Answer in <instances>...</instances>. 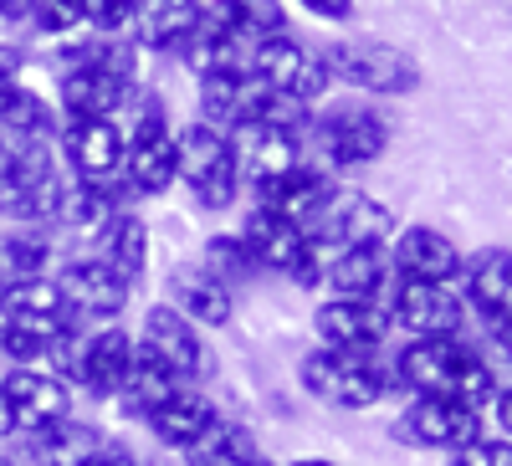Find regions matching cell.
I'll list each match as a JSON object with an SVG mask.
<instances>
[{
	"instance_id": "1",
	"label": "cell",
	"mask_w": 512,
	"mask_h": 466,
	"mask_svg": "<svg viewBox=\"0 0 512 466\" xmlns=\"http://www.w3.org/2000/svg\"><path fill=\"white\" fill-rule=\"evenodd\" d=\"M390 374H395V390L405 395L461 400L477 410H487L502 385L487 349L472 344V338H405L390 359Z\"/></svg>"
},
{
	"instance_id": "2",
	"label": "cell",
	"mask_w": 512,
	"mask_h": 466,
	"mask_svg": "<svg viewBox=\"0 0 512 466\" xmlns=\"http://www.w3.org/2000/svg\"><path fill=\"white\" fill-rule=\"evenodd\" d=\"M139 88V47L123 36H98L62 62L57 98L67 118H118Z\"/></svg>"
},
{
	"instance_id": "3",
	"label": "cell",
	"mask_w": 512,
	"mask_h": 466,
	"mask_svg": "<svg viewBox=\"0 0 512 466\" xmlns=\"http://www.w3.org/2000/svg\"><path fill=\"white\" fill-rule=\"evenodd\" d=\"M390 139H395V123L379 103L369 98H338V103H323L313 108V129H308V149H313V164L328 169V175H349V169H364V164H379L390 154Z\"/></svg>"
},
{
	"instance_id": "4",
	"label": "cell",
	"mask_w": 512,
	"mask_h": 466,
	"mask_svg": "<svg viewBox=\"0 0 512 466\" xmlns=\"http://www.w3.org/2000/svg\"><path fill=\"white\" fill-rule=\"evenodd\" d=\"M297 385L328 410L364 415L395 390V374H390V359L384 354H344V349L318 344L297 359Z\"/></svg>"
},
{
	"instance_id": "5",
	"label": "cell",
	"mask_w": 512,
	"mask_h": 466,
	"mask_svg": "<svg viewBox=\"0 0 512 466\" xmlns=\"http://www.w3.org/2000/svg\"><path fill=\"white\" fill-rule=\"evenodd\" d=\"M134 333L118 323H98V328H72L62 344L52 349V374L67 379L72 390H82L88 400H113L128 379V364H134Z\"/></svg>"
},
{
	"instance_id": "6",
	"label": "cell",
	"mask_w": 512,
	"mask_h": 466,
	"mask_svg": "<svg viewBox=\"0 0 512 466\" xmlns=\"http://www.w3.org/2000/svg\"><path fill=\"white\" fill-rule=\"evenodd\" d=\"M328 77L344 82V88L364 93V98H410L420 88V62L395 47V41H379V36H349V41H333L323 47Z\"/></svg>"
},
{
	"instance_id": "7",
	"label": "cell",
	"mask_w": 512,
	"mask_h": 466,
	"mask_svg": "<svg viewBox=\"0 0 512 466\" xmlns=\"http://www.w3.org/2000/svg\"><path fill=\"white\" fill-rule=\"evenodd\" d=\"M175 154H180V180L200 210H231L236 205L241 164H236L231 134L210 129V123H185V129H175Z\"/></svg>"
},
{
	"instance_id": "8",
	"label": "cell",
	"mask_w": 512,
	"mask_h": 466,
	"mask_svg": "<svg viewBox=\"0 0 512 466\" xmlns=\"http://www.w3.org/2000/svg\"><path fill=\"white\" fill-rule=\"evenodd\" d=\"M400 231L395 210L374 200L369 190L359 185H344L338 180L333 195L318 205V216L308 221V241L318 251H349V246H390V236Z\"/></svg>"
},
{
	"instance_id": "9",
	"label": "cell",
	"mask_w": 512,
	"mask_h": 466,
	"mask_svg": "<svg viewBox=\"0 0 512 466\" xmlns=\"http://www.w3.org/2000/svg\"><path fill=\"white\" fill-rule=\"evenodd\" d=\"M246 77H256L267 93L297 98V103H308V108H318L323 93L333 88L328 62H323V47H303L292 31H277V36L256 41L251 62H246Z\"/></svg>"
},
{
	"instance_id": "10",
	"label": "cell",
	"mask_w": 512,
	"mask_h": 466,
	"mask_svg": "<svg viewBox=\"0 0 512 466\" xmlns=\"http://www.w3.org/2000/svg\"><path fill=\"white\" fill-rule=\"evenodd\" d=\"M123 185L134 200H159L180 185V154H175V129H169L164 108L149 98L123 134Z\"/></svg>"
},
{
	"instance_id": "11",
	"label": "cell",
	"mask_w": 512,
	"mask_h": 466,
	"mask_svg": "<svg viewBox=\"0 0 512 466\" xmlns=\"http://www.w3.org/2000/svg\"><path fill=\"white\" fill-rule=\"evenodd\" d=\"M384 313H390L395 333L405 338H466V323H472L456 287L405 282V277H395L390 292H384Z\"/></svg>"
},
{
	"instance_id": "12",
	"label": "cell",
	"mask_w": 512,
	"mask_h": 466,
	"mask_svg": "<svg viewBox=\"0 0 512 466\" xmlns=\"http://www.w3.org/2000/svg\"><path fill=\"white\" fill-rule=\"evenodd\" d=\"M390 431H395V441L410 446V451H456V446H472L477 436H487V410L461 405V400H425V395H410Z\"/></svg>"
},
{
	"instance_id": "13",
	"label": "cell",
	"mask_w": 512,
	"mask_h": 466,
	"mask_svg": "<svg viewBox=\"0 0 512 466\" xmlns=\"http://www.w3.org/2000/svg\"><path fill=\"white\" fill-rule=\"evenodd\" d=\"M62 159H67L72 180L128 195V185H123V129L113 118H67L62 123Z\"/></svg>"
},
{
	"instance_id": "14",
	"label": "cell",
	"mask_w": 512,
	"mask_h": 466,
	"mask_svg": "<svg viewBox=\"0 0 512 466\" xmlns=\"http://www.w3.org/2000/svg\"><path fill=\"white\" fill-rule=\"evenodd\" d=\"M62 303L72 313L77 328H98V323H118L128 298H134V287H128L118 272H108L98 257H72L52 272Z\"/></svg>"
},
{
	"instance_id": "15",
	"label": "cell",
	"mask_w": 512,
	"mask_h": 466,
	"mask_svg": "<svg viewBox=\"0 0 512 466\" xmlns=\"http://www.w3.org/2000/svg\"><path fill=\"white\" fill-rule=\"evenodd\" d=\"M139 349H149L180 385H195L210 374V349H205V333L169 303H149L144 308V323H139Z\"/></svg>"
},
{
	"instance_id": "16",
	"label": "cell",
	"mask_w": 512,
	"mask_h": 466,
	"mask_svg": "<svg viewBox=\"0 0 512 466\" xmlns=\"http://www.w3.org/2000/svg\"><path fill=\"white\" fill-rule=\"evenodd\" d=\"M246 251L256 257V267L262 272H277V277H292L297 287H308V272H313V241L303 226H292L287 216H277V210L267 205H251L241 216V231Z\"/></svg>"
},
{
	"instance_id": "17",
	"label": "cell",
	"mask_w": 512,
	"mask_h": 466,
	"mask_svg": "<svg viewBox=\"0 0 512 466\" xmlns=\"http://www.w3.org/2000/svg\"><path fill=\"white\" fill-rule=\"evenodd\" d=\"M313 333L323 349H344V354H384L390 349V313L384 303L369 298H323L313 308Z\"/></svg>"
},
{
	"instance_id": "18",
	"label": "cell",
	"mask_w": 512,
	"mask_h": 466,
	"mask_svg": "<svg viewBox=\"0 0 512 466\" xmlns=\"http://www.w3.org/2000/svg\"><path fill=\"white\" fill-rule=\"evenodd\" d=\"M390 282H395V272H390L384 246H349V251H318L313 246L308 287H323L328 298H369V303H384Z\"/></svg>"
},
{
	"instance_id": "19",
	"label": "cell",
	"mask_w": 512,
	"mask_h": 466,
	"mask_svg": "<svg viewBox=\"0 0 512 466\" xmlns=\"http://www.w3.org/2000/svg\"><path fill=\"white\" fill-rule=\"evenodd\" d=\"M384 257H390V272L405 277V282H446V287H456L466 251H461L441 226L415 221V226H400V231L390 236Z\"/></svg>"
},
{
	"instance_id": "20",
	"label": "cell",
	"mask_w": 512,
	"mask_h": 466,
	"mask_svg": "<svg viewBox=\"0 0 512 466\" xmlns=\"http://www.w3.org/2000/svg\"><path fill=\"white\" fill-rule=\"evenodd\" d=\"M461 303L482 328L512 323V246H482L461 262Z\"/></svg>"
},
{
	"instance_id": "21",
	"label": "cell",
	"mask_w": 512,
	"mask_h": 466,
	"mask_svg": "<svg viewBox=\"0 0 512 466\" xmlns=\"http://www.w3.org/2000/svg\"><path fill=\"white\" fill-rule=\"evenodd\" d=\"M231 144H236V164H241V190H251V195L282 180L287 169L308 164V139L272 129V123H246V129L231 134Z\"/></svg>"
},
{
	"instance_id": "22",
	"label": "cell",
	"mask_w": 512,
	"mask_h": 466,
	"mask_svg": "<svg viewBox=\"0 0 512 466\" xmlns=\"http://www.w3.org/2000/svg\"><path fill=\"white\" fill-rule=\"evenodd\" d=\"M251 47H256V36H246L226 11H216V6L205 0V16H200V26L190 31V41L180 47V57H185V67H190V72H195V82H200V77L246 72Z\"/></svg>"
},
{
	"instance_id": "23",
	"label": "cell",
	"mask_w": 512,
	"mask_h": 466,
	"mask_svg": "<svg viewBox=\"0 0 512 466\" xmlns=\"http://www.w3.org/2000/svg\"><path fill=\"white\" fill-rule=\"evenodd\" d=\"M0 390H6L11 410H16V431H41V426H57V420L72 415L77 390L67 379H57L52 369H6L0 374Z\"/></svg>"
},
{
	"instance_id": "24",
	"label": "cell",
	"mask_w": 512,
	"mask_h": 466,
	"mask_svg": "<svg viewBox=\"0 0 512 466\" xmlns=\"http://www.w3.org/2000/svg\"><path fill=\"white\" fill-rule=\"evenodd\" d=\"M221 405L216 400H210L205 390H195V385H180L175 395H169L149 420H144V426H149V436L159 441V446H169V451H180V456H190L210 431H216L221 426Z\"/></svg>"
},
{
	"instance_id": "25",
	"label": "cell",
	"mask_w": 512,
	"mask_h": 466,
	"mask_svg": "<svg viewBox=\"0 0 512 466\" xmlns=\"http://www.w3.org/2000/svg\"><path fill=\"white\" fill-rule=\"evenodd\" d=\"M267 88L246 72H226V77H200V123H210V129L221 134H236L246 129V123L262 118L267 108Z\"/></svg>"
},
{
	"instance_id": "26",
	"label": "cell",
	"mask_w": 512,
	"mask_h": 466,
	"mask_svg": "<svg viewBox=\"0 0 512 466\" xmlns=\"http://www.w3.org/2000/svg\"><path fill=\"white\" fill-rule=\"evenodd\" d=\"M88 246H93V257H98L108 272H118L128 287L144 282V272H149V226H144L139 210H128V205L113 210L108 226H103Z\"/></svg>"
},
{
	"instance_id": "27",
	"label": "cell",
	"mask_w": 512,
	"mask_h": 466,
	"mask_svg": "<svg viewBox=\"0 0 512 466\" xmlns=\"http://www.w3.org/2000/svg\"><path fill=\"white\" fill-rule=\"evenodd\" d=\"M169 308H180L195 328H226L236 313V292L221 277H210L200 262H190L169 272Z\"/></svg>"
},
{
	"instance_id": "28",
	"label": "cell",
	"mask_w": 512,
	"mask_h": 466,
	"mask_svg": "<svg viewBox=\"0 0 512 466\" xmlns=\"http://www.w3.org/2000/svg\"><path fill=\"white\" fill-rule=\"evenodd\" d=\"M103 426L93 420H57V426H41V431H26V461L31 466H88L98 451H103Z\"/></svg>"
},
{
	"instance_id": "29",
	"label": "cell",
	"mask_w": 512,
	"mask_h": 466,
	"mask_svg": "<svg viewBox=\"0 0 512 466\" xmlns=\"http://www.w3.org/2000/svg\"><path fill=\"white\" fill-rule=\"evenodd\" d=\"M333 175L328 169H318L313 159L308 164H297V169H287L282 180H272L267 190H256V205H267V210H277V216H287L292 226H303L308 231V221L318 216V205L333 195Z\"/></svg>"
},
{
	"instance_id": "30",
	"label": "cell",
	"mask_w": 512,
	"mask_h": 466,
	"mask_svg": "<svg viewBox=\"0 0 512 466\" xmlns=\"http://www.w3.org/2000/svg\"><path fill=\"white\" fill-rule=\"evenodd\" d=\"M205 16V0H144L134 21L139 52H180Z\"/></svg>"
},
{
	"instance_id": "31",
	"label": "cell",
	"mask_w": 512,
	"mask_h": 466,
	"mask_svg": "<svg viewBox=\"0 0 512 466\" xmlns=\"http://www.w3.org/2000/svg\"><path fill=\"white\" fill-rule=\"evenodd\" d=\"M52 272H57V246L47 231H21V226L0 231V298L21 282L52 277Z\"/></svg>"
},
{
	"instance_id": "32",
	"label": "cell",
	"mask_w": 512,
	"mask_h": 466,
	"mask_svg": "<svg viewBox=\"0 0 512 466\" xmlns=\"http://www.w3.org/2000/svg\"><path fill=\"white\" fill-rule=\"evenodd\" d=\"M134 344H139V338H134ZM175 390H180V379L169 374L149 349H134V364H128V379H123V390L113 395V405H118L128 420H149Z\"/></svg>"
},
{
	"instance_id": "33",
	"label": "cell",
	"mask_w": 512,
	"mask_h": 466,
	"mask_svg": "<svg viewBox=\"0 0 512 466\" xmlns=\"http://www.w3.org/2000/svg\"><path fill=\"white\" fill-rule=\"evenodd\" d=\"M190 466H277V461L256 446V436H251L246 426H236V420H221V426L190 451Z\"/></svg>"
},
{
	"instance_id": "34",
	"label": "cell",
	"mask_w": 512,
	"mask_h": 466,
	"mask_svg": "<svg viewBox=\"0 0 512 466\" xmlns=\"http://www.w3.org/2000/svg\"><path fill=\"white\" fill-rule=\"evenodd\" d=\"M200 267H205L210 277H221L231 292H236L241 282H251V277H262V267H256V257L246 251V241H241L236 231L205 236V257H200Z\"/></svg>"
},
{
	"instance_id": "35",
	"label": "cell",
	"mask_w": 512,
	"mask_h": 466,
	"mask_svg": "<svg viewBox=\"0 0 512 466\" xmlns=\"http://www.w3.org/2000/svg\"><path fill=\"white\" fill-rule=\"evenodd\" d=\"M216 11H226L246 36H277V31H287V11H282V0H210Z\"/></svg>"
},
{
	"instance_id": "36",
	"label": "cell",
	"mask_w": 512,
	"mask_h": 466,
	"mask_svg": "<svg viewBox=\"0 0 512 466\" xmlns=\"http://www.w3.org/2000/svg\"><path fill=\"white\" fill-rule=\"evenodd\" d=\"M82 6H88V26H93L98 36H123L128 26L139 21L144 0H82Z\"/></svg>"
},
{
	"instance_id": "37",
	"label": "cell",
	"mask_w": 512,
	"mask_h": 466,
	"mask_svg": "<svg viewBox=\"0 0 512 466\" xmlns=\"http://www.w3.org/2000/svg\"><path fill=\"white\" fill-rule=\"evenodd\" d=\"M446 466H512V441L507 436H477L472 446L446 451Z\"/></svg>"
},
{
	"instance_id": "38",
	"label": "cell",
	"mask_w": 512,
	"mask_h": 466,
	"mask_svg": "<svg viewBox=\"0 0 512 466\" xmlns=\"http://www.w3.org/2000/svg\"><path fill=\"white\" fill-rule=\"evenodd\" d=\"M487 359H492V369H507L512 374V323H502V328H487ZM512 385V379H507Z\"/></svg>"
},
{
	"instance_id": "39",
	"label": "cell",
	"mask_w": 512,
	"mask_h": 466,
	"mask_svg": "<svg viewBox=\"0 0 512 466\" xmlns=\"http://www.w3.org/2000/svg\"><path fill=\"white\" fill-rule=\"evenodd\" d=\"M308 16H318V21H328V26H344V21H354V0H297Z\"/></svg>"
},
{
	"instance_id": "40",
	"label": "cell",
	"mask_w": 512,
	"mask_h": 466,
	"mask_svg": "<svg viewBox=\"0 0 512 466\" xmlns=\"http://www.w3.org/2000/svg\"><path fill=\"white\" fill-rule=\"evenodd\" d=\"M492 420H497V436H507L512 441V385H497V395H492Z\"/></svg>"
},
{
	"instance_id": "41",
	"label": "cell",
	"mask_w": 512,
	"mask_h": 466,
	"mask_svg": "<svg viewBox=\"0 0 512 466\" xmlns=\"http://www.w3.org/2000/svg\"><path fill=\"white\" fill-rule=\"evenodd\" d=\"M88 466H144V461H139L134 451H128L123 441H103V451H98Z\"/></svg>"
},
{
	"instance_id": "42",
	"label": "cell",
	"mask_w": 512,
	"mask_h": 466,
	"mask_svg": "<svg viewBox=\"0 0 512 466\" xmlns=\"http://www.w3.org/2000/svg\"><path fill=\"white\" fill-rule=\"evenodd\" d=\"M11 436H16V410H11L6 390H0V441H11Z\"/></svg>"
},
{
	"instance_id": "43",
	"label": "cell",
	"mask_w": 512,
	"mask_h": 466,
	"mask_svg": "<svg viewBox=\"0 0 512 466\" xmlns=\"http://www.w3.org/2000/svg\"><path fill=\"white\" fill-rule=\"evenodd\" d=\"M287 466H344V461H328V456H297V461H287Z\"/></svg>"
},
{
	"instance_id": "44",
	"label": "cell",
	"mask_w": 512,
	"mask_h": 466,
	"mask_svg": "<svg viewBox=\"0 0 512 466\" xmlns=\"http://www.w3.org/2000/svg\"><path fill=\"white\" fill-rule=\"evenodd\" d=\"M0 466H16V461H6V456H0Z\"/></svg>"
}]
</instances>
